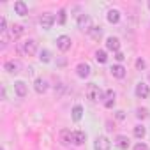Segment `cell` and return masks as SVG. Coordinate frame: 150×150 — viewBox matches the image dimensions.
Listing matches in <instances>:
<instances>
[{
  "label": "cell",
  "instance_id": "1",
  "mask_svg": "<svg viewBox=\"0 0 150 150\" xmlns=\"http://www.w3.org/2000/svg\"><path fill=\"white\" fill-rule=\"evenodd\" d=\"M85 94H87V97H88L90 101H94V103H97V101H103V99H104V94H103V90H101L97 85H94V83H90V85L87 87Z\"/></svg>",
  "mask_w": 150,
  "mask_h": 150
},
{
  "label": "cell",
  "instance_id": "2",
  "mask_svg": "<svg viewBox=\"0 0 150 150\" xmlns=\"http://www.w3.org/2000/svg\"><path fill=\"white\" fill-rule=\"evenodd\" d=\"M18 48H20V51H21V53H25V55L32 57V55H35V51H37V42H35L34 39H28V41L21 42Z\"/></svg>",
  "mask_w": 150,
  "mask_h": 150
},
{
  "label": "cell",
  "instance_id": "3",
  "mask_svg": "<svg viewBox=\"0 0 150 150\" xmlns=\"http://www.w3.org/2000/svg\"><path fill=\"white\" fill-rule=\"evenodd\" d=\"M136 97H139V99H146L148 96H150V88H148V85H145L143 81H139L138 85H136Z\"/></svg>",
  "mask_w": 150,
  "mask_h": 150
},
{
  "label": "cell",
  "instance_id": "4",
  "mask_svg": "<svg viewBox=\"0 0 150 150\" xmlns=\"http://www.w3.org/2000/svg\"><path fill=\"white\" fill-rule=\"evenodd\" d=\"M90 23H92V21H90V16H88V14H80V16H78V28L88 32V30L92 28Z\"/></svg>",
  "mask_w": 150,
  "mask_h": 150
},
{
  "label": "cell",
  "instance_id": "5",
  "mask_svg": "<svg viewBox=\"0 0 150 150\" xmlns=\"http://www.w3.org/2000/svg\"><path fill=\"white\" fill-rule=\"evenodd\" d=\"M57 46H58L60 51H67V50L71 48V37H69V35H60V37H57Z\"/></svg>",
  "mask_w": 150,
  "mask_h": 150
},
{
  "label": "cell",
  "instance_id": "6",
  "mask_svg": "<svg viewBox=\"0 0 150 150\" xmlns=\"http://www.w3.org/2000/svg\"><path fill=\"white\" fill-rule=\"evenodd\" d=\"M96 150H110V146H111V141L106 138V136H99L97 139H96Z\"/></svg>",
  "mask_w": 150,
  "mask_h": 150
},
{
  "label": "cell",
  "instance_id": "7",
  "mask_svg": "<svg viewBox=\"0 0 150 150\" xmlns=\"http://www.w3.org/2000/svg\"><path fill=\"white\" fill-rule=\"evenodd\" d=\"M55 23V16L53 14H50V13H44L42 16H41V27L42 28H51V25Z\"/></svg>",
  "mask_w": 150,
  "mask_h": 150
},
{
  "label": "cell",
  "instance_id": "8",
  "mask_svg": "<svg viewBox=\"0 0 150 150\" xmlns=\"http://www.w3.org/2000/svg\"><path fill=\"white\" fill-rule=\"evenodd\" d=\"M34 88H35V92H37V94H44V92L48 90V81H46V80H42V78H37V80H35V83H34Z\"/></svg>",
  "mask_w": 150,
  "mask_h": 150
},
{
  "label": "cell",
  "instance_id": "9",
  "mask_svg": "<svg viewBox=\"0 0 150 150\" xmlns=\"http://www.w3.org/2000/svg\"><path fill=\"white\" fill-rule=\"evenodd\" d=\"M103 104H104L106 108H111V106L115 104V92H113V90H106V92H104Z\"/></svg>",
  "mask_w": 150,
  "mask_h": 150
},
{
  "label": "cell",
  "instance_id": "10",
  "mask_svg": "<svg viewBox=\"0 0 150 150\" xmlns=\"http://www.w3.org/2000/svg\"><path fill=\"white\" fill-rule=\"evenodd\" d=\"M85 139H87V134L83 131H74L72 132V143L74 145H83Z\"/></svg>",
  "mask_w": 150,
  "mask_h": 150
},
{
  "label": "cell",
  "instance_id": "11",
  "mask_svg": "<svg viewBox=\"0 0 150 150\" xmlns=\"http://www.w3.org/2000/svg\"><path fill=\"white\" fill-rule=\"evenodd\" d=\"M76 72H78L80 78H87V76H90V65L88 64H78Z\"/></svg>",
  "mask_w": 150,
  "mask_h": 150
},
{
  "label": "cell",
  "instance_id": "12",
  "mask_svg": "<svg viewBox=\"0 0 150 150\" xmlns=\"http://www.w3.org/2000/svg\"><path fill=\"white\" fill-rule=\"evenodd\" d=\"M106 48L111 50V51H118V50H120V41H118V37H108V39H106Z\"/></svg>",
  "mask_w": 150,
  "mask_h": 150
},
{
  "label": "cell",
  "instance_id": "13",
  "mask_svg": "<svg viewBox=\"0 0 150 150\" xmlns=\"http://www.w3.org/2000/svg\"><path fill=\"white\" fill-rule=\"evenodd\" d=\"M14 11H16V14H20V16H25V14L28 13V7H27V4H25V2L18 0V2H14Z\"/></svg>",
  "mask_w": 150,
  "mask_h": 150
},
{
  "label": "cell",
  "instance_id": "14",
  "mask_svg": "<svg viewBox=\"0 0 150 150\" xmlns=\"http://www.w3.org/2000/svg\"><path fill=\"white\" fill-rule=\"evenodd\" d=\"M111 74H113L115 78L122 80V78L125 76V67H124V65H120V64H118V65H113V67H111Z\"/></svg>",
  "mask_w": 150,
  "mask_h": 150
},
{
  "label": "cell",
  "instance_id": "15",
  "mask_svg": "<svg viewBox=\"0 0 150 150\" xmlns=\"http://www.w3.org/2000/svg\"><path fill=\"white\" fill-rule=\"evenodd\" d=\"M23 25H20V23H14L13 27H11V37L13 39H18V37H21L23 35Z\"/></svg>",
  "mask_w": 150,
  "mask_h": 150
},
{
  "label": "cell",
  "instance_id": "16",
  "mask_svg": "<svg viewBox=\"0 0 150 150\" xmlns=\"http://www.w3.org/2000/svg\"><path fill=\"white\" fill-rule=\"evenodd\" d=\"M4 69L7 71V72H20V64L18 62H14V60H9V62H6L4 64Z\"/></svg>",
  "mask_w": 150,
  "mask_h": 150
},
{
  "label": "cell",
  "instance_id": "17",
  "mask_svg": "<svg viewBox=\"0 0 150 150\" xmlns=\"http://www.w3.org/2000/svg\"><path fill=\"white\" fill-rule=\"evenodd\" d=\"M14 90H16V96L18 97H25L27 96V85L23 81H16L14 83Z\"/></svg>",
  "mask_w": 150,
  "mask_h": 150
},
{
  "label": "cell",
  "instance_id": "18",
  "mask_svg": "<svg viewBox=\"0 0 150 150\" xmlns=\"http://www.w3.org/2000/svg\"><path fill=\"white\" fill-rule=\"evenodd\" d=\"M60 141H62L64 145L72 143V132H71V131H67V129H64V131L60 132Z\"/></svg>",
  "mask_w": 150,
  "mask_h": 150
},
{
  "label": "cell",
  "instance_id": "19",
  "mask_svg": "<svg viewBox=\"0 0 150 150\" xmlns=\"http://www.w3.org/2000/svg\"><path fill=\"white\" fill-rule=\"evenodd\" d=\"M115 145L118 146V148H127L129 146V138L127 136H117V139H115Z\"/></svg>",
  "mask_w": 150,
  "mask_h": 150
},
{
  "label": "cell",
  "instance_id": "20",
  "mask_svg": "<svg viewBox=\"0 0 150 150\" xmlns=\"http://www.w3.org/2000/svg\"><path fill=\"white\" fill-rule=\"evenodd\" d=\"M71 113H72V120L78 122V120H81V117H83V108H81V106H74Z\"/></svg>",
  "mask_w": 150,
  "mask_h": 150
},
{
  "label": "cell",
  "instance_id": "21",
  "mask_svg": "<svg viewBox=\"0 0 150 150\" xmlns=\"http://www.w3.org/2000/svg\"><path fill=\"white\" fill-rule=\"evenodd\" d=\"M108 21H110V23H118V21H120V13H118L117 9H111V11L108 13Z\"/></svg>",
  "mask_w": 150,
  "mask_h": 150
},
{
  "label": "cell",
  "instance_id": "22",
  "mask_svg": "<svg viewBox=\"0 0 150 150\" xmlns=\"http://www.w3.org/2000/svg\"><path fill=\"white\" fill-rule=\"evenodd\" d=\"M88 34H90V37L96 39V41H99V39L103 37V30H101L99 27H92V28L88 30Z\"/></svg>",
  "mask_w": 150,
  "mask_h": 150
},
{
  "label": "cell",
  "instance_id": "23",
  "mask_svg": "<svg viewBox=\"0 0 150 150\" xmlns=\"http://www.w3.org/2000/svg\"><path fill=\"white\" fill-rule=\"evenodd\" d=\"M96 60H97L99 64H106V60H108V57H106V51H103V50H97V51H96Z\"/></svg>",
  "mask_w": 150,
  "mask_h": 150
},
{
  "label": "cell",
  "instance_id": "24",
  "mask_svg": "<svg viewBox=\"0 0 150 150\" xmlns=\"http://www.w3.org/2000/svg\"><path fill=\"white\" fill-rule=\"evenodd\" d=\"M132 132H134V136H136V138H139V139H141V138H143V136L146 134V129H145L143 125H136Z\"/></svg>",
  "mask_w": 150,
  "mask_h": 150
},
{
  "label": "cell",
  "instance_id": "25",
  "mask_svg": "<svg viewBox=\"0 0 150 150\" xmlns=\"http://www.w3.org/2000/svg\"><path fill=\"white\" fill-rule=\"evenodd\" d=\"M39 60H41V62H44V64H46V62H50V60H51V53H50L48 50H42V51L39 53Z\"/></svg>",
  "mask_w": 150,
  "mask_h": 150
},
{
  "label": "cell",
  "instance_id": "26",
  "mask_svg": "<svg viewBox=\"0 0 150 150\" xmlns=\"http://www.w3.org/2000/svg\"><path fill=\"white\" fill-rule=\"evenodd\" d=\"M136 117L141 118V120L146 118V117H148V110H146V108H138V110H136Z\"/></svg>",
  "mask_w": 150,
  "mask_h": 150
},
{
  "label": "cell",
  "instance_id": "27",
  "mask_svg": "<svg viewBox=\"0 0 150 150\" xmlns=\"http://www.w3.org/2000/svg\"><path fill=\"white\" fill-rule=\"evenodd\" d=\"M7 27V21H6V18H0V34H6V28Z\"/></svg>",
  "mask_w": 150,
  "mask_h": 150
},
{
  "label": "cell",
  "instance_id": "28",
  "mask_svg": "<svg viewBox=\"0 0 150 150\" xmlns=\"http://www.w3.org/2000/svg\"><path fill=\"white\" fill-rule=\"evenodd\" d=\"M58 23H60V25H64V23H65V11H64V9H60V11H58Z\"/></svg>",
  "mask_w": 150,
  "mask_h": 150
},
{
  "label": "cell",
  "instance_id": "29",
  "mask_svg": "<svg viewBox=\"0 0 150 150\" xmlns=\"http://www.w3.org/2000/svg\"><path fill=\"white\" fill-rule=\"evenodd\" d=\"M145 65H146V64H145L143 58H138V60H136V67H138V69H145Z\"/></svg>",
  "mask_w": 150,
  "mask_h": 150
},
{
  "label": "cell",
  "instance_id": "30",
  "mask_svg": "<svg viewBox=\"0 0 150 150\" xmlns=\"http://www.w3.org/2000/svg\"><path fill=\"white\" fill-rule=\"evenodd\" d=\"M134 150H148V146H146L145 143H138V145L134 146Z\"/></svg>",
  "mask_w": 150,
  "mask_h": 150
},
{
  "label": "cell",
  "instance_id": "31",
  "mask_svg": "<svg viewBox=\"0 0 150 150\" xmlns=\"http://www.w3.org/2000/svg\"><path fill=\"white\" fill-rule=\"evenodd\" d=\"M115 58H117L118 62H122V60L125 58V55H124V53H120V51H117V55H115Z\"/></svg>",
  "mask_w": 150,
  "mask_h": 150
},
{
  "label": "cell",
  "instance_id": "32",
  "mask_svg": "<svg viewBox=\"0 0 150 150\" xmlns=\"http://www.w3.org/2000/svg\"><path fill=\"white\" fill-rule=\"evenodd\" d=\"M124 117H125V115H124V111H117V118H118V120H122Z\"/></svg>",
  "mask_w": 150,
  "mask_h": 150
},
{
  "label": "cell",
  "instance_id": "33",
  "mask_svg": "<svg viewBox=\"0 0 150 150\" xmlns=\"http://www.w3.org/2000/svg\"><path fill=\"white\" fill-rule=\"evenodd\" d=\"M148 7H150V0H148Z\"/></svg>",
  "mask_w": 150,
  "mask_h": 150
},
{
  "label": "cell",
  "instance_id": "34",
  "mask_svg": "<svg viewBox=\"0 0 150 150\" xmlns=\"http://www.w3.org/2000/svg\"><path fill=\"white\" fill-rule=\"evenodd\" d=\"M148 80H150V74H148Z\"/></svg>",
  "mask_w": 150,
  "mask_h": 150
}]
</instances>
